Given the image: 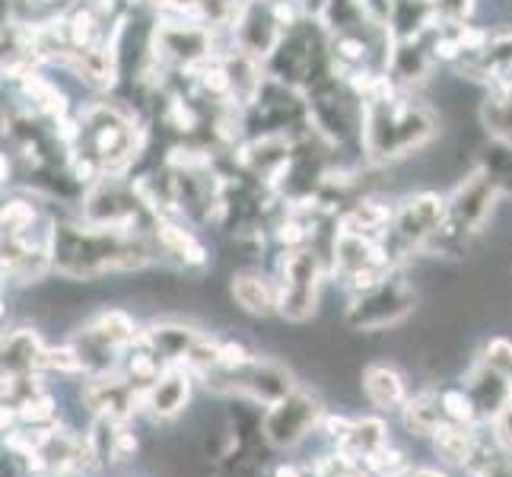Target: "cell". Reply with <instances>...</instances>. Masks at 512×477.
I'll list each match as a JSON object with an SVG mask.
<instances>
[{
  "label": "cell",
  "instance_id": "6da1fadb",
  "mask_svg": "<svg viewBox=\"0 0 512 477\" xmlns=\"http://www.w3.org/2000/svg\"><path fill=\"white\" fill-rule=\"evenodd\" d=\"M439 134V118L427 102L382 74L373 90L363 96V131L360 153L373 169H388L430 147Z\"/></svg>",
  "mask_w": 512,
  "mask_h": 477
},
{
  "label": "cell",
  "instance_id": "7a4b0ae2",
  "mask_svg": "<svg viewBox=\"0 0 512 477\" xmlns=\"http://www.w3.org/2000/svg\"><path fill=\"white\" fill-rule=\"evenodd\" d=\"M153 258V236L105 229L80 217L51 223V268L64 280L90 284V280H102L105 274L144 271Z\"/></svg>",
  "mask_w": 512,
  "mask_h": 477
},
{
  "label": "cell",
  "instance_id": "3957f363",
  "mask_svg": "<svg viewBox=\"0 0 512 477\" xmlns=\"http://www.w3.org/2000/svg\"><path fill=\"white\" fill-rule=\"evenodd\" d=\"M144 150V128L137 118L115 102H93L77 118V144H74V175L83 188L99 182L102 175H121L137 163Z\"/></svg>",
  "mask_w": 512,
  "mask_h": 477
},
{
  "label": "cell",
  "instance_id": "277c9868",
  "mask_svg": "<svg viewBox=\"0 0 512 477\" xmlns=\"http://www.w3.org/2000/svg\"><path fill=\"white\" fill-rule=\"evenodd\" d=\"M500 188L490 175L474 166L462 182H458L446 194V214L443 226L436 229V236L430 239L427 252L430 255H443V258H458L471 249V242L484 233L487 220L493 217V210L500 204Z\"/></svg>",
  "mask_w": 512,
  "mask_h": 477
},
{
  "label": "cell",
  "instance_id": "5b68a950",
  "mask_svg": "<svg viewBox=\"0 0 512 477\" xmlns=\"http://www.w3.org/2000/svg\"><path fill=\"white\" fill-rule=\"evenodd\" d=\"M328 274H331L328 258L319 249H312V245L280 252L274 268L277 315L290 325H306L309 318H315Z\"/></svg>",
  "mask_w": 512,
  "mask_h": 477
},
{
  "label": "cell",
  "instance_id": "8992f818",
  "mask_svg": "<svg viewBox=\"0 0 512 477\" xmlns=\"http://www.w3.org/2000/svg\"><path fill=\"white\" fill-rule=\"evenodd\" d=\"M264 70H268L271 80L299 93H306L322 77L334 74L325 26L319 20H309V16L303 23H296L268 55Z\"/></svg>",
  "mask_w": 512,
  "mask_h": 477
},
{
  "label": "cell",
  "instance_id": "52a82bcc",
  "mask_svg": "<svg viewBox=\"0 0 512 477\" xmlns=\"http://www.w3.org/2000/svg\"><path fill=\"white\" fill-rule=\"evenodd\" d=\"M80 220L105 226V229H121V233L153 236L160 217H156V210L147 204L137 182L121 179V175H102L99 182H93L83 191Z\"/></svg>",
  "mask_w": 512,
  "mask_h": 477
},
{
  "label": "cell",
  "instance_id": "ba28073f",
  "mask_svg": "<svg viewBox=\"0 0 512 477\" xmlns=\"http://www.w3.org/2000/svg\"><path fill=\"white\" fill-rule=\"evenodd\" d=\"M417 309V287L404 268H392L376 284H369L357 293H350L344 312V325L357 334H379L398 328L404 318H411Z\"/></svg>",
  "mask_w": 512,
  "mask_h": 477
},
{
  "label": "cell",
  "instance_id": "9c48e42d",
  "mask_svg": "<svg viewBox=\"0 0 512 477\" xmlns=\"http://www.w3.org/2000/svg\"><path fill=\"white\" fill-rule=\"evenodd\" d=\"M137 325L125 309H102L96 312L90 322H83L70 347L77 350L80 366H83V379L86 376H102V373H115L121 369V360L137 341Z\"/></svg>",
  "mask_w": 512,
  "mask_h": 477
},
{
  "label": "cell",
  "instance_id": "30bf717a",
  "mask_svg": "<svg viewBox=\"0 0 512 477\" xmlns=\"http://www.w3.org/2000/svg\"><path fill=\"white\" fill-rule=\"evenodd\" d=\"M443 214H446V194H439V191H411L408 198L395 207L385 245L398 268H404V261L411 255L427 252L436 229L443 226Z\"/></svg>",
  "mask_w": 512,
  "mask_h": 477
},
{
  "label": "cell",
  "instance_id": "8fae6325",
  "mask_svg": "<svg viewBox=\"0 0 512 477\" xmlns=\"http://www.w3.org/2000/svg\"><path fill=\"white\" fill-rule=\"evenodd\" d=\"M392 268H398V264L392 261L385 239L353 233V229L338 223L331 236V274H338L350 293L376 284Z\"/></svg>",
  "mask_w": 512,
  "mask_h": 477
},
{
  "label": "cell",
  "instance_id": "7c38bea8",
  "mask_svg": "<svg viewBox=\"0 0 512 477\" xmlns=\"http://www.w3.org/2000/svg\"><path fill=\"white\" fill-rule=\"evenodd\" d=\"M217 55L214 48V29L204 23L185 20H160L150 32V61L156 67H172V70H194L198 64L210 61Z\"/></svg>",
  "mask_w": 512,
  "mask_h": 477
},
{
  "label": "cell",
  "instance_id": "4fadbf2b",
  "mask_svg": "<svg viewBox=\"0 0 512 477\" xmlns=\"http://www.w3.org/2000/svg\"><path fill=\"white\" fill-rule=\"evenodd\" d=\"M325 414L328 411L319 401V395L306 392V388H296L293 395L277 401L274 408H264L261 439L271 449H296L303 439H309L315 430L322 427Z\"/></svg>",
  "mask_w": 512,
  "mask_h": 477
},
{
  "label": "cell",
  "instance_id": "5bb4252c",
  "mask_svg": "<svg viewBox=\"0 0 512 477\" xmlns=\"http://www.w3.org/2000/svg\"><path fill=\"white\" fill-rule=\"evenodd\" d=\"M80 404L90 411V417L131 423L140 411H144V392H140L121 369H115V373L86 376V382L80 388Z\"/></svg>",
  "mask_w": 512,
  "mask_h": 477
},
{
  "label": "cell",
  "instance_id": "9a60e30c",
  "mask_svg": "<svg viewBox=\"0 0 512 477\" xmlns=\"http://www.w3.org/2000/svg\"><path fill=\"white\" fill-rule=\"evenodd\" d=\"M140 341H144L156 357L166 366H191V360L198 357L201 347L210 341L204 331L194 325L182 322H153L140 331Z\"/></svg>",
  "mask_w": 512,
  "mask_h": 477
},
{
  "label": "cell",
  "instance_id": "2e32d148",
  "mask_svg": "<svg viewBox=\"0 0 512 477\" xmlns=\"http://www.w3.org/2000/svg\"><path fill=\"white\" fill-rule=\"evenodd\" d=\"M194 373L188 366H169L144 392V414L153 423H172L179 420L191 404Z\"/></svg>",
  "mask_w": 512,
  "mask_h": 477
},
{
  "label": "cell",
  "instance_id": "e0dca14e",
  "mask_svg": "<svg viewBox=\"0 0 512 477\" xmlns=\"http://www.w3.org/2000/svg\"><path fill=\"white\" fill-rule=\"evenodd\" d=\"M462 385H465V392L471 395L474 408H478L481 423H490L512 401V385L497 373V369L487 366L481 357L468 366Z\"/></svg>",
  "mask_w": 512,
  "mask_h": 477
},
{
  "label": "cell",
  "instance_id": "ac0fdd59",
  "mask_svg": "<svg viewBox=\"0 0 512 477\" xmlns=\"http://www.w3.org/2000/svg\"><path fill=\"white\" fill-rule=\"evenodd\" d=\"M363 398L373 404L379 414H401V408L408 404V382L388 363H369L360 376Z\"/></svg>",
  "mask_w": 512,
  "mask_h": 477
},
{
  "label": "cell",
  "instance_id": "d6986e66",
  "mask_svg": "<svg viewBox=\"0 0 512 477\" xmlns=\"http://www.w3.org/2000/svg\"><path fill=\"white\" fill-rule=\"evenodd\" d=\"M45 341L35 328H13L4 338V376H42L45 373Z\"/></svg>",
  "mask_w": 512,
  "mask_h": 477
},
{
  "label": "cell",
  "instance_id": "ffe728a7",
  "mask_svg": "<svg viewBox=\"0 0 512 477\" xmlns=\"http://www.w3.org/2000/svg\"><path fill=\"white\" fill-rule=\"evenodd\" d=\"M446 423H449V417L443 408V392H436V388H423V392L411 395L408 404L401 408V427L411 436L433 439Z\"/></svg>",
  "mask_w": 512,
  "mask_h": 477
},
{
  "label": "cell",
  "instance_id": "44dd1931",
  "mask_svg": "<svg viewBox=\"0 0 512 477\" xmlns=\"http://www.w3.org/2000/svg\"><path fill=\"white\" fill-rule=\"evenodd\" d=\"M229 293H233V303L245 315H258V318L277 315V287H274V280L264 277L261 271H252V268L236 271Z\"/></svg>",
  "mask_w": 512,
  "mask_h": 477
},
{
  "label": "cell",
  "instance_id": "7402d4cb",
  "mask_svg": "<svg viewBox=\"0 0 512 477\" xmlns=\"http://www.w3.org/2000/svg\"><path fill=\"white\" fill-rule=\"evenodd\" d=\"M478 118L490 140L512 147V83H493L487 86V96L478 109Z\"/></svg>",
  "mask_w": 512,
  "mask_h": 477
},
{
  "label": "cell",
  "instance_id": "603a6c76",
  "mask_svg": "<svg viewBox=\"0 0 512 477\" xmlns=\"http://www.w3.org/2000/svg\"><path fill=\"white\" fill-rule=\"evenodd\" d=\"M382 446H388V427L379 417H357V420H350L347 436L338 443L341 452L360 458V462L373 458Z\"/></svg>",
  "mask_w": 512,
  "mask_h": 477
},
{
  "label": "cell",
  "instance_id": "cb8c5ba5",
  "mask_svg": "<svg viewBox=\"0 0 512 477\" xmlns=\"http://www.w3.org/2000/svg\"><path fill=\"white\" fill-rule=\"evenodd\" d=\"M20 86H23V96L32 102L35 115H45V118L55 121V125L67 118V99L58 90V83H51L42 74H29Z\"/></svg>",
  "mask_w": 512,
  "mask_h": 477
},
{
  "label": "cell",
  "instance_id": "d4e9b609",
  "mask_svg": "<svg viewBox=\"0 0 512 477\" xmlns=\"http://www.w3.org/2000/svg\"><path fill=\"white\" fill-rule=\"evenodd\" d=\"M478 166L497 182L503 198H512V147L500 144V140H490L487 147L478 153Z\"/></svg>",
  "mask_w": 512,
  "mask_h": 477
},
{
  "label": "cell",
  "instance_id": "484cf974",
  "mask_svg": "<svg viewBox=\"0 0 512 477\" xmlns=\"http://www.w3.org/2000/svg\"><path fill=\"white\" fill-rule=\"evenodd\" d=\"M48 223L51 220H42L39 207H35L29 198H13L4 204V233H10V236H35V229L48 226Z\"/></svg>",
  "mask_w": 512,
  "mask_h": 477
},
{
  "label": "cell",
  "instance_id": "4316f807",
  "mask_svg": "<svg viewBox=\"0 0 512 477\" xmlns=\"http://www.w3.org/2000/svg\"><path fill=\"white\" fill-rule=\"evenodd\" d=\"M443 408H446L449 423H465V427H478V423H481L478 408H474V401L465 392V385L443 388Z\"/></svg>",
  "mask_w": 512,
  "mask_h": 477
},
{
  "label": "cell",
  "instance_id": "83f0119b",
  "mask_svg": "<svg viewBox=\"0 0 512 477\" xmlns=\"http://www.w3.org/2000/svg\"><path fill=\"white\" fill-rule=\"evenodd\" d=\"M481 360L497 369V373L512 385V341L509 338H490L481 347Z\"/></svg>",
  "mask_w": 512,
  "mask_h": 477
},
{
  "label": "cell",
  "instance_id": "f1b7e54d",
  "mask_svg": "<svg viewBox=\"0 0 512 477\" xmlns=\"http://www.w3.org/2000/svg\"><path fill=\"white\" fill-rule=\"evenodd\" d=\"M439 26H465L474 13V0H433Z\"/></svg>",
  "mask_w": 512,
  "mask_h": 477
},
{
  "label": "cell",
  "instance_id": "f546056e",
  "mask_svg": "<svg viewBox=\"0 0 512 477\" xmlns=\"http://www.w3.org/2000/svg\"><path fill=\"white\" fill-rule=\"evenodd\" d=\"M490 436H493V443L500 446V452H506V455H512V401L506 404V408L493 417L490 423Z\"/></svg>",
  "mask_w": 512,
  "mask_h": 477
},
{
  "label": "cell",
  "instance_id": "4dcf8cb0",
  "mask_svg": "<svg viewBox=\"0 0 512 477\" xmlns=\"http://www.w3.org/2000/svg\"><path fill=\"white\" fill-rule=\"evenodd\" d=\"M404 477H446V474H439V471H433V468H417V471L411 468Z\"/></svg>",
  "mask_w": 512,
  "mask_h": 477
}]
</instances>
